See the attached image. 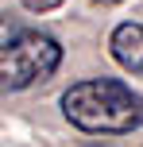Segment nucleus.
I'll use <instances>...</instances> for the list:
<instances>
[{"mask_svg":"<svg viewBox=\"0 0 143 147\" xmlns=\"http://www.w3.org/2000/svg\"><path fill=\"white\" fill-rule=\"evenodd\" d=\"M62 116L89 136H128L143 124V93L120 78H85L62 93Z\"/></svg>","mask_w":143,"mask_h":147,"instance_id":"obj_1","label":"nucleus"},{"mask_svg":"<svg viewBox=\"0 0 143 147\" xmlns=\"http://www.w3.org/2000/svg\"><path fill=\"white\" fill-rule=\"evenodd\" d=\"M58 66H62V47L54 35L0 16V93L43 85L54 78Z\"/></svg>","mask_w":143,"mask_h":147,"instance_id":"obj_2","label":"nucleus"},{"mask_svg":"<svg viewBox=\"0 0 143 147\" xmlns=\"http://www.w3.org/2000/svg\"><path fill=\"white\" fill-rule=\"evenodd\" d=\"M108 51H112L116 66H124L128 74H143V23L136 20L116 23L108 35Z\"/></svg>","mask_w":143,"mask_h":147,"instance_id":"obj_3","label":"nucleus"},{"mask_svg":"<svg viewBox=\"0 0 143 147\" xmlns=\"http://www.w3.org/2000/svg\"><path fill=\"white\" fill-rule=\"evenodd\" d=\"M23 8H27V12H50V8H58L62 0H19Z\"/></svg>","mask_w":143,"mask_h":147,"instance_id":"obj_4","label":"nucleus"},{"mask_svg":"<svg viewBox=\"0 0 143 147\" xmlns=\"http://www.w3.org/2000/svg\"><path fill=\"white\" fill-rule=\"evenodd\" d=\"M97 4H120V0H97Z\"/></svg>","mask_w":143,"mask_h":147,"instance_id":"obj_5","label":"nucleus"}]
</instances>
